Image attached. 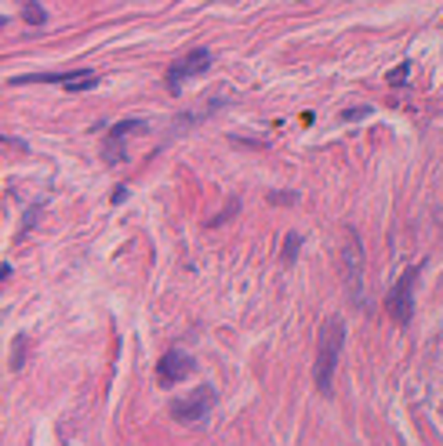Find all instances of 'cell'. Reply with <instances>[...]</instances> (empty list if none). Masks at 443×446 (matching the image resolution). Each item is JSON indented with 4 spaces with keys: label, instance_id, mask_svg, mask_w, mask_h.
<instances>
[{
    "label": "cell",
    "instance_id": "14",
    "mask_svg": "<svg viewBox=\"0 0 443 446\" xmlns=\"http://www.w3.org/2000/svg\"><path fill=\"white\" fill-rule=\"evenodd\" d=\"M26 4H29V0H26Z\"/></svg>",
    "mask_w": 443,
    "mask_h": 446
},
{
    "label": "cell",
    "instance_id": "13",
    "mask_svg": "<svg viewBox=\"0 0 443 446\" xmlns=\"http://www.w3.org/2000/svg\"><path fill=\"white\" fill-rule=\"evenodd\" d=\"M342 116H345V120H356V116H367V109H345Z\"/></svg>",
    "mask_w": 443,
    "mask_h": 446
},
{
    "label": "cell",
    "instance_id": "8",
    "mask_svg": "<svg viewBox=\"0 0 443 446\" xmlns=\"http://www.w3.org/2000/svg\"><path fill=\"white\" fill-rule=\"evenodd\" d=\"M22 18H26V22L29 26H40V22H44V8H40V4H26V11H22Z\"/></svg>",
    "mask_w": 443,
    "mask_h": 446
},
{
    "label": "cell",
    "instance_id": "9",
    "mask_svg": "<svg viewBox=\"0 0 443 446\" xmlns=\"http://www.w3.org/2000/svg\"><path fill=\"white\" fill-rule=\"evenodd\" d=\"M22 356H26V337H18V342H15V359H11V367H15V370L22 367Z\"/></svg>",
    "mask_w": 443,
    "mask_h": 446
},
{
    "label": "cell",
    "instance_id": "4",
    "mask_svg": "<svg viewBox=\"0 0 443 446\" xmlns=\"http://www.w3.org/2000/svg\"><path fill=\"white\" fill-rule=\"evenodd\" d=\"M207 66H211V51H207V48L189 51L182 62H175V66L167 69V88H171V91H178V83H182L185 76H197V73H204Z\"/></svg>",
    "mask_w": 443,
    "mask_h": 446
},
{
    "label": "cell",
    "instance_id": "11",
    "mask_svg": "<svg viewBox=\"0 0 443 446\" xmlns=\"http://www.w3.org/2000/svg\"><path fill=\"white\" fill-rule=\"evenodd\" d=\"M407 73H411V66H407V62H404V66H396V69H392L389 83H404V80H407Z\"/></svg>",
    "mask_w": 443,
    "mask_h": 446
},
{
    "label": "cell",
    "instance_id": "2",
    "mask_svg": "<svg viewBox=\"0 0 443 446\" xmlns=\"http://www.w3.org/2000/svg\"><path fill=\"white\" fill-rule=\"evenodd\" d=\"M414 269H407L404 276H399V283L389 290L385 297V305H389V316L399 323V327H407L411 323V316H414Z\"/></svg>",
    "mask_w": 443,
    "mask_h": 446
},
{
    "label": "cell",
    "instance_id": "6",
    "mask_svg": "<svg viewBox=\"0 0 443 446\" xmlns=\"http://www.w3.org/2000/svg\"><path fill=\"white\" fill-rule=\"evenodd\" d=\"M95 83H98V73H91V69H77V73H66L62 88H66V91H91Z\"/></svg>",
    "mask_w": 443,
    "mask_h": 446
},
{
    "label": "cell",
    "instance_id": "12",
    "mask_svg": "<svg viewBox=\"0 0 443 446\" xmlns=\"http://www.w3.org/2000/svg\"><path fill=\"white\" fill-rule=\"evenodd\" d=\"M269 200H272V203H294V200H298V196H294V193H272Z\"/></svg>",
    "mask_w": 443,
    "mask_h": 446
},
{
    "label": "cell",
    "instance_id": "10",
    "mask_svg": "<svg viewBox=\"0 0 443 446\" xmlns=\"http://www.w3.org/2000/svg\"><path fill=\"white\" fill-rule=\"evenodd\" d=\"M294 250H298V236L291 232V236H287V250H284V265H291V262H294Z\"/></svg>",
    "mask_w": 443,
    "mask_h": 446
},
{
    "label": "cell",
    "instance_id": "1",
    "mask_svg": "<svg viewBox=\"0 0 443 446\" xmlns=\"http://www.w3.org/2000/svg\"><path fill=\"white\" fill-rule=\"evenodd\" d=\"M342 342H345V323L338 316H331V320L320 327V342H316V392L331 396L334 388V367H338V356H342Z\"/></svg>",
    "mask_w": 443,
    "mask_h": 446
},
{
    "label": "cell",
    "instance_id": "3",
    "mask_svg": "<svg viewBox=\"0 0 443 446\" xmlns=\"http://www.w3.org/2000/svg\"><path fill=\"white\" fill-rule=\"evenodd\" d=\"M215 407V388L211 385H204V388H197L189 399H175L171 403V414L178 417V421H185V424H197V421H204V414Z\"/></svg>",
    "mask_w": 443,
    "mask_h": 446
},
{
    "label": "cell",
    "instance_id": "5",
    "mask_svg": "<svg viewBox=\"0 0 443 446\" xmlns=\"http://www.w3.org/2000/svg\"><path fill=\"white\" fill-rule=\"evenodd\" d=\"M189 374H193V359H189L185 352H164V359L157 363V381L164 388L178 385V381L189 377Z\"/></svg>",
    "mask_w": 443,
    "mask_h": 446
},
{
    "label": "cell",
    "instance_id": "7",
    "mask_svg": "<svg viewBox=\"0 0 443 446\" xmlns=\"http://www.w3.org/2000/svg\"><path fill=\"white\" fill-rule=\"evenodd\" d=\"M142 131H145V120H124V123H117V127H113V135H110V138H117V142H120L124 135H142Z\"/></svg>",
    "mask_w": 443,
    "mask_h": 446
}]
</instances>
